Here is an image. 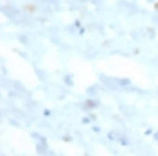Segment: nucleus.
Returning a JSON list of instances; mask_svg holds the SVG:
<instances>
[{"mask_svg":"<svg viewBox=\"0 0 158 156\" xmlns=\"http://www.w3.org/2000/svg\"><path fill=\"white\" fill-rule=\"evenodd\" d=\"M34 72H36V76H38V79L41 81V83H50V81H49V74H47V72L40 70L38 67H34Z\"/></svg>","mask_w":158,"mask_h":156,"instance_id":"f257e3e1","label":"nucleus"},{"mask_svg":"<svg viewBox=\"0 0 158 156\" xmlns=\"http://www.w3.org/2000/svg\"><path fill=\"white\" fill-rule=\"evenodd\" d=\"M31 137L34 138L36 142H47V138H45V135H43V133H41V135H40V133H32Z\"/></svg>","mask_w":158,"mask_h":156,"instance_id":"f03ea898","label":"nucleus"},{"mask_svg":"<svg viewBox=\"0 0 158 156\" xmlns=\"http://www.w3.org/2000/svg\"><path fill=\"white\" fill-rule=\"evenodd\" d=\"M65 84H67V86H74V81H72V76H69V74H67V76H65Z\"/></svg>","mask_w":158,"mask_h":156,"instance_id":"7ed1b4c3","label":"nucleus"},{"mask_svg":"<svg viewBox=\"0 0 158 156\" xmlns=\"http://www.w3.org/2000/svg\"><path fill=\"white\" fill-rule=\"evenodd\" d=\"M149 18H151V23H153L155 27H158V13H156V14H151Z\"/></svg>","mask_w":158,"mask_h":156,"instance_id":"20e7f679","label":"nucleus"},{"mask_svg":"<svg viewBox=\"0 0 158 156\" xmlns=\"http://www.w3.org/2000/svg\"><path fill=\"white\" fill-rule=\"evenodd\" d=\"M153 138H155V140L158 142V131H155V135H153Z\"/></svg>","mask_w":158,"mask_h":156,"instance_id":"39448f33","label":"nucleus"}]
</instances>
